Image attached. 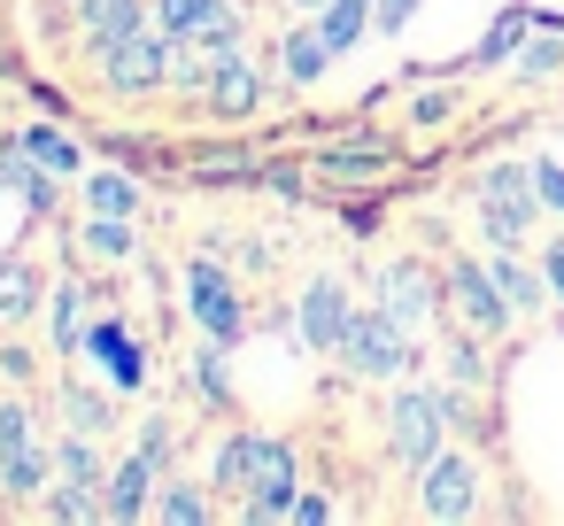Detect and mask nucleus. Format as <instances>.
<instances>
[{
    "label": "nucleus",
    "mask_w": 564,
    "mask_h": 526,
    "mask_svg": "<svg viewBox=\"0 0 564 526\" xmlns=\"http://www.w3.org/2000/svg\"><path fill=\"white\" fill-rule=\"evenodd\" d=\"M171 32L163 24H140V32H124V40H109V47H94L101 55V78L117 86V94H155V86H171Z\"/></svg>",
    "instance_id": "obj_1"
},
{
    "label": "nucleus",
    "mask_w": 564,
    "mask_h": 526,
    "mask_svg": "<svg viewBox=\"0 0 564 526\" xmlns=\"http://www.w3.org/2000/svg\"><path fill=\"white\" fill-rule=\"evenodd\" d=\"M410 341H417V333L379 302V310H356V318H348L340 356H348V372H356V379H394V372L410 364Z\"/></svg>",
    "instance_id": "obj_2"
},
{
    "label": "nucleus",
    "mask_w": 564,
    "mask_h": 526,
    "mask_svg": "<svg viewBox=\"0 0 564 526\" xmlns=\"http://www.w3.org/2000/svg\"><path fill=\"white\" fill-rule=\"evenodd\" d=\"M533 171H518V163H495L487 179H479V225H487V240L495 248H525V225H533Z\"/></svg>",
    "instance_id": "obj_3"
},
{
    "label": "nucleus",
    "mask_w": 564,
    "mask_h": 526,
    "mask_svg": "<svg viewBox=\"0 0 564 526\" xmlns=\"http://www.w3.org/2000/svg\"><path fill=\"white\" fill-rule=\"evenodd\" d=\"M155 24L171 40H202L217 63L240 55V17H232V0H155Z\"/></svg>",
    "instance_id": "obj_4"
},
{
    "label": "nucleus",
    "mask_w": 564,
    "mask_h": 526,
    "mask_svg": "<svg viewBox=\"0 0 564 526\" xmlns=\"http://www.w3.org/2000/svg\"><path fill=\"white\" fill-rule=\"evenodd\" d=\"M441 433H448V402H441L433 387H402V395H394V457H402L410 472H425V464L441 457Z\"/></svg>",
    "instance_id": "obj_5"
},
{
    "label": "nucleus",
    "mask_w": 564,
    "mask_h": 526,
    "mask_svg": "<svg viewBox=\"0 0 564 526\" xmlns=\"http://www.w3.org/2000/svg\"><path fill=\"white\" fill-rule=\"evenodd\" d=\"M240 495H248V518H286L294 511V449L248 433V487Z\"/></svg>",
    "instance_id": "obj_6"
},
{
    "label": "nucleus",
    "mask_w": 564,
    "mask_h": 526,
    "mask_svg": "<svg viewBox=\"0 0 564 526\" xmlns=\"http://www.w3.org/2000/svg\"><path fill=\"white\" fill-rule=\"evenodd\" d=\"M40 480H47V449L32 433V410L0 402V487H9V495H40Z\"/></svg>",
    "instance_id": "obj_7"
},
{
    "label": "nucleus",
    "mask_w": 564,
    "mask_h": 526,
    "mask_svg": "<svg viewBox=\"0 0 564 526\" xmlns=\"http://www.w3.org/2000/svg\"><path fill=\"white\" fill-rule=\"evenodd\" d=\"M186 294H194V318H202V333L217 341V348H232L240 333H248V310H240V294H232V279L202 256V264H186Z\"/></svg>",
    "instance_id": "obj_8"
},
{
    "label": "nucleus",
    "mask_w": 564,
    "mask_h": 526,
    "mask_svg": "<svg viewBox=\"0 0 564 526\" xmlns=\"http://www.w3.org/2000/svg\"><path fill=\"white\" fill-rule=\"evenodd\" d=\"M441 287L456 294V310H464V325H471V333H502V325H510V294L495 287V271H487V264H471V256H456Z\"/></svg>",
    "instance_id": "obj_9"
},
{
    "label": "nucleus",
    "mask_w": 564,
    "mask_h": 526,
    "mask_svg": "<svg viewBox=\"0 0 564 526\" xmlns=\"http://www.w3.org/2000/svg\"><path fill=\"white\" fill-rule=\"evenodd\" d=\"M379 294H387V310H394V318H402L410 333H425L448 287H441V279H433L425 264H387V279H379Z\"/></svg>",
    "instance_id": "obj_10"
},
{
    "label": "nucleus",
    "mask_w": 564,
    "mask_h": 526,
    "mask_svg": "<svg viewBox=\"0 0 564 526\" xmlns=\"http://www.w3.org/2000/svg\"><path fill=\"white\" fill-rule=\"evenodd\" d=\"M471 495H479L471 457H433V464L417 472V503H425V518H464Z\"/></svg>",
    "instance_id": "obj_11"
},
{
    "label": "nucleus",
    "mask_w": 564,
    "mask_h": 526,
    "mask_svg": "<svg viewBox=\"0 0 564 526\" xmlns=\"http://www.w3.org/2000/svg\"><path fill=\"white\" fill-rule=\"evenodd\" d=\"M348 318H356L348 287L340 279H310V294H302V341L310 348H340L348 341Z\"/></svg>",
    "instance_id": "obj_12"
},
{
    "label": "nucleus",
    "mask_w": 564,
    "mask_h": 526,
    "mask_svg": "<svg viewBox=\"0 0 564 526\" xmlns=\"http://www.w3.org/2000/svg\"><path fill=\"white\" fill-rule=\"evenodd\" d=\"M86 348L101 356V372H109V387H140L148 379V364H140V341L117 325V318H101V325H86Z\"/></svg>",
    "instance_id": "obj_13"
},
{
    "label": "nucleus",
    "mask_w": 564,
    "mask_h": 526,
    "mask_svg": "<svg viewBox=\"0 0 564 526\" xmlns=\"http://www.w3.org/2000/svg\"><path fill=\"white\" fill-rule=\"evenodd\" d=\"M101 503H109V518H148V503H155V464H148V457H124V464L101 480Z\"/></svg>",
    "instance_id": "obj_14"
},
{
    "label": "nucleus",
    "mask_w": 564,
    "mask_h": 526,
    "mask_svg": "<svg viewBox=\"0 0 564 526\" xmlns=\"http://www.w3.org/2000/svg\"><path fill=\"white\" fill-rule=\"evenodd\" d=\"M78 17H86V40H94V47H109V40H124V32L148 24L140 0H78Z\"/></svg>",
    "instance_id": "obj_15"
},
{
    "label": "nucleus",
    "mask_w": 564,
    "mask_h": 526,
    "mask_svg": "<svg viewBox=\"0 0 564 526\" xmlns=\"http://www.w3.org/2000/svg\"><path fill=\"white\" fill-rule=\"evenodd\" d=\"M0 186H17L32 210H55V186H47V163L32 148H0Z\"/></svg>",
    "instance_id": "obj_16"
},
{
    "label": "nucleus",
    "mask_w": 564,
    "mask_h": 526,
    "mask_svg": "<svg viewBox=\"0 0 564 526\" xmlns=\"http://www.w3.org/2000/svg\"><path fill=\"white\" fill-rule=\"evenodd\" d=\"M256 94H263V86H256V71H248L240 55H232V63H217V78H209V109H217V117H248V109H256Z\"/></svg>",
    "instance_id": "obj_17"
},
{
    "label": "nucleus",
    "mask_w": 564,
    "mask_h": 526,
    "mask_svg": "<svg viewBox=\"0 0 564 526\" xmlns=\"http://www.w3.org/2000/svg\"><path fill=\"white\" fill-rule=\"evenodd\" d=\"M32 302H40V271L24 256H9V264H0V325H17Z\"/></svg>",
    "instance_id": "obj_18"
},
{
    "label": "nucleus",
    "mask_w": 564,
    "mask_h": 526,
    "mask_svg": "<svg viewBox=\"0 0 564 526\" xmlns=\"http://www.w3.org/2000/svg\"><path fill=\"white\" fill-rule=\"evenodd\" d=\"M279 63H286V78H294V86H310V78H317V71L333 63V47H325V32H286Z\"/></svg>",
    "instance_id": "obj_19"
},
{
    "label": "nucleus",
    "mask_w": 564,
    "mask_h": 526,
    "mask_svg": "<svg viewBox=\"0 0 564 526\" xmlns=\"http://www.w3.org/2000/svg\"><path fill=\"white\" fill-rule=\"evenodd\" d=\"M364 24H371V0H333L317 32H325V47L340 55V47H356V40H364Z\"/></svg>",
    "instance_id": "obj_20"
},
{
    "label": "nucleus",
    "mask_w": 564,
    "mask_h": 526,
    "mask_svg": "<svg viewBox=\"0 0 564 526\" xmlns=\"http://www.w3.org/2000/svg\"><path fill=\"white\" fill-rule=\"evenodd\" d=\"M78 240H86V256H101V264H124V256H132V225H124V217H109V210H101Z\"/></svg>",
    "instance_id": "obj_21"
},
{
    "label": "nucleus",
    "mask_w": 564,
    "mask_h": 526,
    "mask_svg": "<svg viewBox=\"0 0 564 526\" xmlns=\"http://www.w3.org/2000/svg\"><path fill=\"white\" fill-rule=\"evenodd\" d=\"M487 271H495V287L510 294V310H533V302L549 294V279H533V271H518V264H510V248H495V264H487Z\"/></svg>",
    "instance_id": "obj_22"
},
{
    "label": "nucleus",
    "mask_w": 564,
    "mask_h": 526,
    "mask_svg": "<svg viewBox=\"0 0 564 526\" xmlns=\"http://www.w3.org/2000/svg\"><path fill=\"white\" fill-rule=\"evenodd\" d=\"M24 148L47 163V171H63V179H78L86 171V155H78V140H63V132H24Z\"/></svg>",
    "instance_id": "obj_23"
},
{
    "label": "nucleus",
    "mask_w": 564,
    "mask_h": 526,
    "mask_svg": "<svg viewBox=\"0 0 564 526\" xmlns=\"http://www.w3.org/2000/svg\"><path fill=\"white\" fill-rule=\"evenodd\" d=\"M148 518H163V526H202V518H209V503H202L194 487H163V495L148 503Z\"/></svg>",
    "instance_id": "obj_24"
},
{
    "label": "nucleus",
    "mask_w": 564,
    "mask_h": 526,
    "mask_svg": "<svg viewBox=\"0 0 564 526\" xmlns=\"http://www.w3.org/2000/svg\"><path fill=\"white\" fill-rule=\"evenodd\" d=\"M86 287H55V341L63 348H86Z\"/></svg>",
    "instance_id": "obj_25"
},
{
    "label": "nucleus",
    "mask_w": 564,
    "mask_h": 526,
    "mask_svg": "<svg viewBox=\"0 0 564 526\" xmlns=\"http://www.w3.org/2000/svg\"><path fill=\"white\" fill-rule=\"evenodd\" d=\"M47 511H55V518H109V503H101V495H94L86 480L55 487V495H47Z\"/></svg>",
    "instance_id": "obj_26"
},
{
    "label": "nucleus",
    "mask_w": 564,
    "mask_h": 526,
    "mask_svg": "<svg viewBox=\"0 0 564 526\" xmlns=\"http://www.w3.org/2000/svg\"><path fill=\"white\" fill-rule=\"evenodd\" d=\"M86 186H94V210H109V217H132V210H140V186L117 179V171H109V179H86Z\"/></svg>",
    "instance_id": "obj_27"
},
{
    "label": "nucleus",
    "mask_w": 564,
    "mask_h": 526,
    "mask_svg": "<svg viewBox=\"0 0 564 526\" xmlns=\"http://www.w3.org/2000/svg\"><path fill=\"white\" fill-rule=\"evenodd\" d=\"M55 472H63V480H86V487H101V480H109V472L94 464V449H86V441H63V449H55Z\"/></svg>",
    "instance_id": "obj_28"
},
{
    "label": "nucleus",
    "mask_w": 564,
    "mask_h": 526,
    "mask_svg": "<svg viewBox=\"0 0 564 526\" xmlns=\"http://www.w3.org/2000/svg\"><path fill=\"white\" fill-rule=\"evenodd\" d=\"M217 487H225V495L248 487V433H232V441L217 449Z\"/></svg>",
    "instance_id": "obj_29"
},
{
    "label": "nucleus",
    "mask_w": 564,
    "mask_h": 526,
    "mask_svg": "<svg viewBox=\"0 0 564 526\" xmlns=\"http://www.w3.org/2000/svg\"><path fill=\"white\" fill-rule=\"evenodd\" d=\"M70 418H78V433H101V426H109V402L78 387V395H70Z\"/></svg>",
    "instance_id": "obj_30"
},
{
    "label": "nucleus",
    "mask_w": 564,
    "mask_h": 526,
    "mask_svg": "<svg viewBox=\"0 0 564 526\" xmlns=\"http://www.w3.org/2000/svg\"><path fill=\"white\" fill-rule=\"evenodd\" d=\"M140 457H148L155 472L171 464V426H163V418H148V426H140Z\"/></svg>",
    "instance_id": "obj_31"
},
{
    "label": "nucleus",
    "mask_w": 564,
    "mask_h": 526,
    "mask_svg": "<svg viewBox=\"0 0 564 526\" xmlns=\"http://www.w3.org/2000/svg\"><path fill=\"white\" fill-rule=\"evenodd\" d=\"M518 32H525V17H502V24L487 32V47H479V63H495V55H510V47H518Z\"/></svg>",
    "instance_id": "obj_32"
},
{
    "label": "nucleus",
    "mask_w": 564,
    "mask_h": 526,
    "mask_svg": "<svg viewBox=\"0 0 564 526\" xmlns=\"http://www.w3.org/2000/svg\"><path fill=\"white\" fill-rule=\"evenodd\" d=\"M410 17H417V0H371V24L379 32H402Z\"/></svg>",
    "instance_id": "obj_33"
},
{
    "label": "nucleus",
    "mask_w": 564,
    "mask_h": 526,
    "mask_svg": "<svg viewBox=\"0 0 564 526\" xmlns=\"http://www.w3.org/2000/svg\"><path fill=\"white\" fill-rule=\"evenodd\" d=\"M533 194H541L549 210H564V171H556V163H533Z\"/></svg>",
    "instance_id": "obj_34"
},
{
    "label": "nucleus",
    "mask_w": 564,
    "mask_h": 526,
    "mask_svg": "<svg viewBox=\"0 0 564 526\" xmlns=\"http://www.w3.org/2000/svg\"><path fill=\"white\" fill-rule=\"evenodd\" d=\"M556 63H564V55H556L549 40H541V47H525V78H541V71H556Z\"/></svg>",
    "instance_id": "obj_35"
},
{
    "label": "nucleus",
    "mask_w": 564,
    "mask_h": 526,
    "mask_svg": "<svg viewBox=\"0 0 564 526\" xmlns=\"http://www.w3.org/2000/svg\"><path fill=\"white\" fill-rule=\"evenodd\" d=\"M286 518H302V526H317V518H333V511H325V495H294V511H286Z\"/></svg>",
    "instance_id": "obj_36"
},
{
    "label": "nucleus",
    "mask_w": 564,
    "mask_h": 526,
    "mask_svg": "<svg viewBox=\"0 0 564 526\" xmlns=\"http://www.w3.org/2000/svg\"><path fill=\"white\" fill-rule=\"evenodd\" d=\"M541 279H549V294H556V302H564V240H556V248H549V271H541Z\"/></svg>",
    "instance_id": "obj_37"
},
{
    "label": "nucleus",
    "mask_w": 564,
    "mask_h": 526,
    "mask_svg": "<svg viewBox=\"0 0 564 526\" xmlns=\"http://www.w3.org/2000/svg\"><path fill=\"white\" fill-rule=\"evenodd\" d=\"M294 9H317V17H325V9H333V0H294Z\"/></svg>",
    "instance_id": "obj_38"
}]
</instances>
